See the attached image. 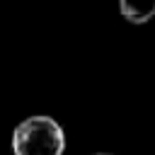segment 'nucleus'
<instances>
[{"instance_id": "f257e3e1", "label": "nucleus", "mask_w": 155, "mask_h": 155, "mask_svg": "<svg viewBox=\"0 0 155 155\" xmlns=\"http://www.w3.org/2000/svg\"><path fill=\"white\" fill-rule=\"evenodd\" d=\"M65 133L61 124L46 114H34L19 121L12 131L15 155H63Z\"/></svg>"}, {"instance_id": "f03ea898", "label": "nucleus", "mask_w": 155, "mask_h": 155, "mask_svg": "<svg viewBox=\"0 0 155 155\" xmlns=\"http://www.w3.org/2000/svg\"><path fill=\"white\" fill-rule=\"evenodd\" d=\"M119 15L131 24H145L155 17V0H119Z\"/></svg>"}, {"instance_id": "7ed1b4c3", "label": "nucleus", "mask_w": 155, "mask_h": 155, "mask_svg": "<svg viewBox=\"0 0 155 155\" xmlns=\"http://www.w3.org/2000/svg\"><path fill=\"white\" fill-rule=\"evenodd\" d=\"M90 155H114V153H90Z\"/></svg>"}]
</instances>
